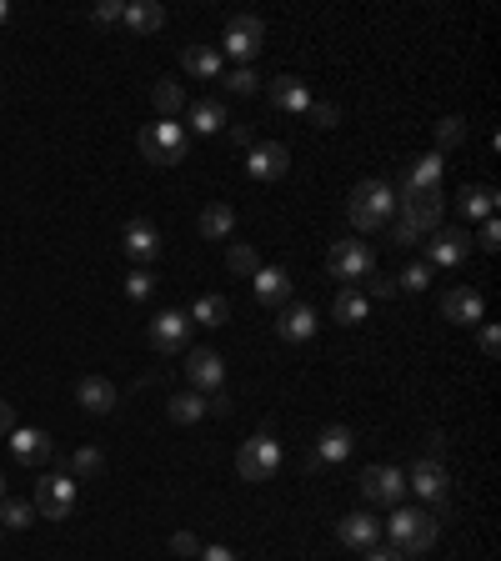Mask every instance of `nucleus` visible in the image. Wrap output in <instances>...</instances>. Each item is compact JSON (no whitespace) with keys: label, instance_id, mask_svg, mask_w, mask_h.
Returning a JSON list of instances; mask_svg holds the SVG:
<instances>
[{"label":"nucleus","instance_id":"nucleus-1","mask_svg":"<svg viewBox=\"0 0 501 561\" xmlns=\"http://www.w3.org/2000/svg\"><path fill=\"white\" fill-rule=\"evenodd\" d=\"M346 211H351V226H356L361 236H371V231L391 226V211H396L391 181H361V186H351Z\"/></svg>","mask_w":501,"mask_h":561},{"label":"nucleus","instance_id":"nucleus-2","mask_svg":"<svg viewBox=\"0 0 501 561\" xmlns=\"http://www.w3.org/2000/svg\"><path fill=\"white\" fill-rule=\"evenodd\" d=\"M431 541H436V516L426 506L391 511V546L401 556H421V551H431Z\"/></svg>","mask_w":501,"mask_h":561},{"label":"nucleus","instance_id":"nucleus-3","mask_svg":"<svg viewBox=\"0 0 501 561\" xmlns=\"http://www.w3.org/2000/svg\"><path fill=\"white\" fill-rule=\"evenodd\" d=\"M141 156L156 161V166L186 161V126H181V121H151V126L141 131Z\"/></svg>","mask_w":501,"mask_h":561},{"label":"nucleus","instance_id":"nucleus-4","mask_svg":"<svg viewBox=\"0 0 501 561\" xmlns=\"http://www.w3.org/2000/svg\"><path fill=\"white\" fill-rule=\"evenodd\" d=\"M276 466H281V441H276L271 431H256V436L236 451V471H241V481H271Z\"/></svg>","mask_w":501,"mask_h":561},{"label":"nucleus","instance_id":"nucleus-5","mask_svg":"<svg viewBox=\"0 0 501 561\" xmlns=\"http://www.w3.org/2000/svg\"><path fill=\"white\" fill-rule=\"evenodd\" d=\"M471 256V231L466 226H436L431 231V241H426V266L436 271H456L461 261Z\"/></svg>","mask_w":501,"mask_h":561},{"label":"nucleus","instance_id":"nucleus-6","mask_svg":"<svg viewBox=\"0 0 501 561\" xmlns=\"http://www.w3.org/2000/svg\"><path fill=\"white\" fill-rule=\"evenodd\" d=\"M371 266H376V256H371V246H366V241H336V246H331V256H326V271H331L336 281H346V286L366 281V276H371Z\"/></svg>","mask_w":501,"mask_h":561},{"label":"nucleus","instance_id":"nucleus-7","mask_svg":"<svg viewBox=\"0 0 501 561\" xmlns=\"http://www.w3.org/2000/svg\"><path fill=\"white\" fill-rule=\"evenodd\" d=\"M31 506L46 521H66L71 506H76V476H46V481H36V501Z\"/></svg>","mask_w":501,"mask_h":561},{"label":"nucleus","instance_id":"nucleus-8","mask_svg":"<svg viewBox=\"0 0 501 561\" xmlns=\"http://www.w3.org/2000/svg\"><path fill=\"white\" fill-rule=\"evenodd\" d=\"M261 41H266V21H261V16H231V21H226L221 46H226L231 61H251V56L261 51Z\"/></svg>","mask_w":501,"mask_h":561},{"label":"nucleus","instance_id":"nucleus-9","mask_svg":"<svg viewBox=\"0 0 501 561\" xmlns=\"http://www.w3.org/2000/svg\"><path fill=\"white\" fill-rule=\"evenodd\" d=\"M396 206H401V216H406V221H416V226H421V236H426V231H436V226H441L446 196H441V186H426V191H401V196H396Z\"/></svg>","mask_w":501,"mask_h":561},{"label":"nucleus","instance_id":"nucleus-10","mask_svg":"<svg viewBox=\"0 0 501 561\" xmlns=\"http://www.w3.org/2000/svg\"><path fill=\"white\" fill-rule=\"evenodd\" d=\"M151 346L161 351V356H181L186 351V341H191V316L186 311H161L156 321H151Z\"/></svg>","mask_w":501,"mask_h":561},{"label":"nucleus","instance_id":"nucleus-11","mask_svg":"<svg viewBox=\"0 0 501 561\" xmlns=\"http://www.w3.org/2000/svg\"><path fill=\"white\" fill-rule=\"evenodd\" d=\"M401 491H406V471H396V466H366V471H361V496H366V501L396 506Z\"/></svg>","mask_w":501,"mask_h":561},{"label":"nucleus","instance_id":"nucleus-12","mask_svg":"<svg viewBox=\"0 0 501 561\" xmlns=\"http://www.w3.org/2000/svg\"><path fill=\"white\" fill-rule=\"evenodd\" d=\"M186 376L196 391H221L226 381V361L211 351V346H186Z\"/></svg>","mask_w":501,"mask_h":561},{"label":"nucleus","instance_id":"nucleus-13","mask_svg":"<svg viewBox=\"0 0 501 561\" xmlns=\"http://www.w3.org/2000/svg\"><path fill=\"white\" fill-rule=\"evenodd\" d=\"M441 156L431 151V156H416V161H406L401 171H396V186H391V196H401V191H426V186H441Z\"/></svg>","mask_w":501,"mask_h":561},{"label":"nucleus","instance_id":"nucleus-14","mask_svg":"<svg viewBox=\"0 0 501 561\" xmlns=\"http://www.w3.org/2000/svg\"><path fill=\"white\" fill-rule=\"evenodd\" d=\"M286 166H291V151H286L281 141H271V146H251V156H246V176H251V181H281Z\"/></svg>","mask_w":501,"mask_h":561},{"label":"nucleus","instance_id":"nucleus-15","mask_svg":"<svg viewBox=\"0 0 501 561\" xmlns=\"http://www.w3.org/2000/svg\"><path fill=\"white\" fill-rule=\"evenodd\" d=\"M406 486H416L421 501H441V496H446V466H441V456H421V461L406 471Z\"/></svg>","mask_w":501,"mask_h":561},{"label":"nucleus","instance_id":"nucleus-16","mask_svg":"<svg viewBox=\"0 0 501 561\" xmlns=\"http://www.w3.org/2000/svg\"><path fill=\"white\" fill-rule=\"evenodd\" d=\"M481 291H471V286H451L446 296H441V316L446 321H456V326H476L481 321Z\"/></svg>","mask_w":501,"mask_h":561},{"label":"nucleus","instance_id":"nucleus-17","mask_svg":"<svg viewBox=\"0 0 501 561\" xmlns=\"http://www.w3.org/2000/svg\"><path fill=\"white\" fill-rule=\"evenodd\" d=\"M11 451H16V461L21 466H41V461H51V436L41 431V426H16L11 431Z\"/></svg>","mask_w":501,"mask_h":561},{"label":"nucleus","instance_id":"nucleus-18","mask_svg":"<svg viewBox=\"0 0 501 561\" xmlns=\"http://www.w3.org/2000/svg\"><path fill=\"white\" fill-rule=\"evenodd\" d=\"M351 446H356L351 426H326V431L316 436V451H311V471H316V466H331V461H346V456H351Z\"/></svg>","mask_w":501,"mask_h":561},{"label":"nucleus","instance_id":"nucleus-19","mask_svg":"<svg viewBox=\"0 0 501 561\" xmlns=\"http://www.w3.org/2000/svg\"><path fill=\"white\" fill-rule=\"evenodd\" d=\"M336 536H341L346 546L366 551V546H376V541H381V521H376L371 511H351V516H341V521H336Z\"/></svg>","mask_w":501,"mask_h":561},{"label":"nucleus","instance_id":"nucleus-20","mask_svg":"<svg viewBox=\"0 0 501 561\" xmlns=\"http://www.w3.org/2000/svg\"><path fill=\"white\" fill-rule=\"evenodd\" d=\"M271 106L286 111V116H306V111H311V91H306V81H296V76H276V81H271Z\"/></svg>","mask_w":501,"mask_h":561},{"label":"nucleus","instance_id":"nucleus-21","mask_svg":"<svg viewBox=\"0 0 501 561\" xmlns=\"http://www.w3.org/2000/svg\"><path fill=\"white\" fill-rule=\"evenodd\" d=\"M121 246H126V256H136V261H156V251H161V231L151 226V221H126V231H121Z\"/></svg>","mask_w":501,"mask_h":561},{"label":"nucleus","instance_id":"nucleus-22","mask_svg":"<svg viewBox=\"0 0 501 561\" xmlns=\"http://www.w3.org/2000/svg\"><path fill=\"white\" fill-rule=\"evenodd\" d=\"M76 401L86 406V411H96V416H111L116 411V386L106 381V376H81V386H76Z\"/></svg>","mask_w":501,"mask_h":561},{"label":"nucleus","instance_id":"nucleus-23","mask_svg":"<svg viewBox=\"0 0 501 561\" xmlns=\"http://www.w3.org/2000/svg\"><path fill=\"white\" fill-rule=\"evenodd\" d=\"M251 281H256V301L261 306H286L291 301V276L281 266H261Z\"/></svg>","mask_w":501,"mask_h":561},{"label":"nucleus","instance_id":"nucleus-24","mask_svg":"<svg viewBox=\"0 0 501 561\" xmlns=\"http://www.w3.org/2000/svg\"><path fill=\"white\" fill-rule=\"evenodd\" d=\"M456 211H461V221H466V226H471V221L496 216V186H466V191L456 196Z\"/></svg>","mask_w":501,"mask_h":561},{"label":"nucleus","instance_id":"nucleus-25","mask_svg":"<svg viewBox=\"0 0 501 561\" xmlns=\"http://www.w3.org/2000/svg\"><path fill=\"white\" fill-rule=\"evenodd\" d=\"M121 21H126L136 36H156V31L166 26V6H156V0H131Z\"/></svg>","mask_w":501,"mask_h":561},{"label":"nucleus","instance_id":"nucleus-26","mask_svg":"<svg viewBox=\"0 0 501 561\" xmlns=\"http://www.w3.org/2000/svg\"><path fill=\"white\" fill-rule=\"evenodd\" d=\"M181 66H186L196 81H221V76H226L221 51H211V46H186V51H181Z\"/></svg>","mask_w":501,"mask_h":561},{"label":"nucleus","instance_id":"nucleus-27","mask_svg":"<svg viewBox=\"0 0 501 561\" xmlns=\"http://www.w3.org/2000/svg\"><path fill=\"white\" fill-rule=\"evenodd\" d=\"M276 336L281 341H311L316 336V311L311 306H286L281 321H276Z\"/></svg>","mask_w":501,"mask_h":561},{"label":"nucleus","instance_id":"nucleus-28","mask_svg":"<svg viewBox=\"0 0 501 561\" xmlns=\"http://www.w3.org/2000/svg\"><path fill=\"white\" fill-rule=\"evenodd\" d=\"M186 121H191V131H201V136H216V131H226V106L221 101H191L186 106Z\"/></svg>","mask_w":501,"mask_h":561},{"label":"nucleus","instance_id":"nucleus-29","mask_svg":"<svg viewBox=\"0 0 501 561\" xmlns=\"http://www.w3.org/2000/svg\"><path fill=\"white\" fill-rule=\"evenodd\" d=\"M231 231H236V211H231V201H216V206L201 211V236H206V241H226Z\"/></svg>","mask_w":501,"mask_h":561},{"label":"nucleus","instance_id":"nucleus-30","mask_svg":"<svg viewBox=\"0 0 501 561\" xmlns=\"http://www.w3.org/2000/svg\"><path fill=\"white\" fill-rule=\"evenodd\" d=\"M151 106L161 111V121H176V116H186V91L176 81H156L151 86Z\"/></svg>","mask_w":501,"mask_h":561},{"label":"nucleus","instance_id":"nucleus-31","mask_svg":"<svg viewBox=\"0 0 501 561\" xmlns=\"http://www.w3.org/2000/svg\"><path fill=\"white\" fill-rule=\"evenodd\" d=\"M226 321H231V301H226V296H201V301L191 306V326H211V331H216V326H226Z\"/></svg>","mask_w":501,"mask_h":561},{"label":"nucleus","instance_id":"nucleus-32","mask_svg":"<svg viewBox=\"0 0 501 561\" xmlns=\"http://www.w3.org/2000/svg\"><path fill=\"white\" fill-rule=\"evenodd\" d=\"M166 411H171V421L191 426V421H201V416H206V396H196V391H181V396H171V401H166Z\"/></svg>","mask_w":501,"mask_h":561},{"label":"nucleus","instance_id":"nucleus-33","mask_svg":"<svg viewBox=\"0 0 501 561\" xmlns=\"http://www.w3.org/2000/svg\"><path fill=\"white\" fill-rule=\"evenodd\" d=\"M31 521H36V506H31V501H21V496H6V501H0V526L26 531Z\"/></svg>","mask_w":501,"mask_h":561},{"label":"nucleus","instance_id":"nucleus-34","mask_svg":"<svg viewBox=\"0 0 501 561\" xmlns=\"http://www.w3.org/2000/svg\"><path fill=\"white\" fill-rule=\"evenodd\" d=\"M331 311H336V321H346V326H356V321L366 316V296H361L356 286H346V291L336 296V306H331Z\"/></svg>","mask_w":501,"mask_h":561},{"label":"nucleus","instance_id":"nucleus-35","mask_svg":"<svg viewBox=\"0 0 501 561\" xmlns=\"http://www.w3.org/2000/svg\"><path fill=\"white\" fill-rule=\"evenodd\" d=\"M106 471V456L96 451V446H81L76 456H71V476H81V481H91V476H101Z\"/></svg>","mask_w":501,"mask_h":561},{"label":"nucleus","instance_id":"nucleus-36","mask_svg":"<svg viewBox=\"0 0 501 561\" xmlns=\"http://www.w3.org/2000/svg\"><path fill=\"white\" fill-rule=\"evenodd\" d=\"M221 86H226L231 96H256V91H261V76H256L251 66H236L231 76H221Z\"/></svg>","mask_w":501,"mask_h":561},{"label":"nucleus","instance_id":"nucleus-37","mask_svg":"<svg viewBox=\"0 0 501 561\" xmlns=\"http://www.w3.org/2000/svg\"><path fill=\"white\" fill-rule=\"evenodd\" d=\"M461 141H466V121H461V116H441V121H436V146L451 151V146H461ZM441 151H436V156H441Z\"/></svg>","mask_w":501,"mask_h":561},{"label":"nucleus","instance_id":"nucleus-38","mask_svg":"<svg viewBox=\"0 0 501 561\" xmlns=\"http://www.w3.org/2000/svg\"><path fill=\"white\" fill-rule=\"evenodd\" d=\"M226 266H231L236 276H256V271H261V256H256L251 246H231V251H226Z\"/></svg>","mask_w":501,"mask_h":561},{"label":"nucleus","instance_id":"nucleus-39","mask_svg":"<svg viewBox=\"0 0 501 561\" xmlns=\"http://www.w3.org/2000/svg\"><path fill=\"white\" fill-rule=\"evenodd\" d=\"M396 286H406V291H426V286H431V266H426V261H411V266L396 276Z\"/></svg>","mask_w":501,"mask_h":561},{"label":"nucleus","instance_id":"nucleus-40","mask_svg":"<svg viewBox=\"0 0 501 561\" xmlns=\"http://www.w3.org/2000/svg\"><path fill=\"white\" fill-rule=\"evenodd\" d=\"M151 291H156V276H151L146 266H136V271L126 276V296H131V301H146Z\"/></svg>","mask_w":501,"mask_h":561},{"label":"nucleus","instance_id":"nucleus-41","mask_svg":"<svg viewBox=\"0 0 501 561\" xmlns=\"http://www.w3.org/2000/svg\"><path fill=\"white\" fill-rule=\"evenodd\" d=\"M476 246H481V251H501V221H496V216H486V221H481Z\"/></svg>","mask_w":501,"mask_h":561},{"label":"nucleus","instance_id":"nucleus-42","mask_svg":"<svg viewBox=\"0 0 501 561\" xmlns=\"http://www.w3.org/2000/svg\"><path fill=\"white\" fill-rule=\"evenodd\" d=\"M306 116H311V121H316V126H321V131H331V126H336V121H341V111H336V106H331V101H311V111H306Z\"/></svg>","mask_w":501,"mask_h":561},{"label":"nucleus","instance_id":"nucleus-43","mask_svg":"<svg viewBox=\"0 0 501 561\" xmlns=\"http://www.w3.org/2000/svg\"><path fill=\"white\" fill-rule=\"evenodd\" d=\"M391 241H396V246H416V241H421V226H416V221H406V216H396Z\"/></svg>","mask_w":501,"mask_h":561},{"label":"nucleus","instance_id":"nucleus-44","mask_svg":"<svg viewBox=\"0 0 501 561\" xmlns=\"http://www.w3.org/2000/svg\"><path fill=\"white\" fill-rule=\"evenodd\" d=\"M121 16H126V6H121V0H101V6L91 11V21H96V26H116Z\"/></svg>","mask_w":501,"mask_h":561},{"label":"nucleus","instance_id":"nucleus-45","mask_svg":"<svg viewBox=\"0 0 501 561\" xmlns=\"http://www.w3.org/2000/svg\"><path fill=\"white\" fill-rule=\"evenodd\" d=\"M366 281H371V286H366L371 301H391V296H396V281H391V276H366Z\"/></svg>","mask_w":501,"mask_h":561},{"label":"nucleus","instance_id":"nucleus-46","mask_svg":"<svg viewBox=\"0 0 501 561\" xmlns=\"http://www.w3.org/2000/svg\"><path fill=\"white\" fill-rule=\"evenodd\" d=\"M171 551H176V556H201V541H196L191 531H176V536H171Z\"/></svg>","mask_w":501,"mask_h":561},{"label":"nucleus","instance_id":"nucleus-47","mask_svg":"<svg viewBox=\"0 0 501 561\" xmlns=\"http://www.w3.org/2000/svg\"><path fill=\"white\" fill-rule=\"evenodd\" d=\"M496 351H501V336H496V326H481V356H486V361H496Z\"/></svg>","mask_w":501,"mask_h":561},{"label":"nucleus","instance_id":"nucleus-48","mask_svg":"<svg viewBox=\"0 0 501 561\" xmlns=\"http://www.w3.org/2000/svg\"><path fill=\"white\" fill-rule=\"evenodd\" d=\"M206 411H211V416H231V396H226V391H211V396H206Z\"/></svg>","mask_w":501,"mask_h":561},{"label":"nucleus","instance_id":"nucleus-49","mask_svg":"<svg viewBox=\"0 0 501 561\" xmlns=\"http://www.w3.org/2000/svg\"><path fill=\"white\" fill-rule=\"evenodd\" d=\"M201 561H241L231 546H201Z\"/></svg>","mask_w":501,"mask_h":561},{"label":"nucleus","instance_id":"nucleus-50","mask_svg":"<svg viewBox=\"0 0 501 561\" xmlns=\"http://www.w3.org/2000/svg\"><path fill=\"white\" fill-rule=\"evenodd\" d=\"M11 431H16V406L0 401V436H11Z\"/></svg>","mask_w":501,"mask_h":561},{"label":"nucleus","instance_id":"nucleus-51","mask_svg":"<svg viewBox=\"0 0 501 561\" xmlns=\"http://www.w3.org/2000/svg\"><path fill=\"white\" fill-rule=\"evenodd\" d=\"M366 561H406V556H401L396 546H391V551H386V546H366Z\"/></svg>","mask_w":501,"mask_h":561},{"label":"nucleus","instance_id":"nucleus-52","mask_svg":"<svg viewBox=\"0 0 501 561\" xmlns=\"http://www.w3.org/2000/svg\"><path fill=\"white\" fill-rule=\"evenodd\" d=\"M231 141L236 146H251V126H231Z\"/></svg>","mask_w":501,"mask_h":561},{"label":"nucleus","instance_id":"nucleus-53","mask_svg":"<svg viewBox=\"0 0 501 561\" xmlns=\"http://www.w3.org/2000/svg\"><path fill=\"white\" fill-rule=\"evenodd\" d=\"M11 21V6H6V0H0V26H6Z\"/></svg>","mask_w":501,"mask_h":561},{"label":"nucleus","instance_id":"nucleus-54","mask_svg":"<svg viewBox=\"0 0 501 561\" xmlns=\"http://www.w3.org/2000/svg\"><path fill=\"white\" fill-rule=\"evenodd\" d=\"M0 501H6V476H0Z\"/></svg>","mask_w":501,"mask_h":561},{"label":"nucleus","instance_id":"nucleus-55","mask_svg":"<svg viewBox=\"0 0 501 561\" xmlns=\"http://www.w3.org/2000/svg\"><path fill=\"white\" fill-rule=\"evenodd\" d=\"M0 531H6V526H0Z\"/></svg>","mask_w":501,"mask_h":561}]
</instances>
